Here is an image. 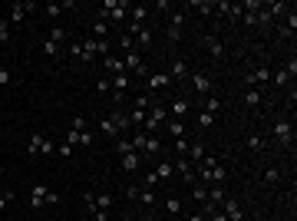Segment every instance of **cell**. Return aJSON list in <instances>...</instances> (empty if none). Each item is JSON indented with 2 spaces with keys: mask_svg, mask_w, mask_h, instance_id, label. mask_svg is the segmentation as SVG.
I'll use <instances>...</instances> for the list:
<instances>
[{
  "mask_svg": "<svg viewBox=\"0 0 297 221\" xmlns=\"http://www.w3.org/2000/svg\"><path fill=\"white\" fill-rule=\"evenodd\" d=\"M125 129H132V126H129V116H125V112H119V109L99 119V132L106 135V139H119Z\"/></svg>",
  "mask_w": 297,
  "mask_h": 221,
  "instance_id": "obj_1",
  "label": "cell"
},
{
  "mask_svg": "<svg viewBox=\"0 0 297 221\" xmlns=\"http://www.w3.org/2000/svg\"><path fill=\"white\" fill-rule=\"evenodd\" d=\"M27 155H53V142L43 132H33L27 139Z\"/></svg>",
  "mask_w": 297,
  "mask_h": 221,
  "instance_id": "obj_2",
  "label": "cell"
},
{
  "mask_svg": "<svg viewBox=\"0 0 297 221\" xmlns=\"http://www.w3.org/2000/svg\"><path fill=\"white\" fill-rule=\"evenodd\" d=\"M274 139H277L284 149H290V142H294V129H290L287 119H277V122H274Z\"/></svg>",
  "mask_w": 297,
  "mask_h": 221,
  "instance_id": "obj_3",
  "label": "cell"
},
{
  "mask_svg": "<svg viewBox=\"0 0 297 221\" xmlns=\"http://www.w3.org/2000/svg\"><path fill=\"white\" fill-rule=\"evenodd\" d=\"M244 83H248V89L267 86V83H271V70H267V66H258V70H251L248 76H244Z\"/></svg>",
  "mask_w": 297,
  "mask_h": 221,
  "instance_id": "obj_4",
  "label": "cell"
},
{
  "mask_svg": "<svg viewBox=\"0 0 297 221\" xmlns=\"http://www.w3.org/2000/svg\"><path fill=\"white\" fill-rule=\"evenodd\" d=\"M30 10H37V4H30V0H27V4H24V0H17V4H10V17H7V20H10V24H24V17L30 14Z\"/></svg>",
  "mask_w": 297,
  "mask_h": 221,
  "instance_id": "obj_5",
  "label": "cell"
},
{
  "mask_svg": "<svg viewBox=\"0 0 297 221\" xmlns=\"http://www.w3.org/2000/svg\"><path fill=\"white\" fill-rule=\"evenodd\" d=\"M182 24H185V14L175 10V14L169 17V30H165V37L172 40V43H179V40H182Z\"/></svg>",
  "mask_w": 297,
  "mask_h": 221,
  "instance_id": "obj_6",
  "label": "cell"
},
{
  "mask_svg": "<svg viewBox=\"0 0 297 221\" xmlns=\"http://www.w3.org/2000/svg\"><path fill=\"white\" fill-rule=\"evenodd\" d=\"M27 195H30V208H43V205H47V198H50V188L43 182H37Z\"/></svg>",
  "mask_w": 297,
  "mask_h": 221,
  "instance_id": "obj_7",
  "label": "cell"
},
{
  "mask_svg": "<svg viewBox=\"0 0 297 221\" xmlns=\"http://www.w3.org/2000/svg\"><path fill=\"white\" fill-rule=\"evenodd\" d=\"M221 211H225L228 221H244V211H241V205H238L235 198H225V201H221Z\"/></svg>",
  "mask_w": 297,
  "mask_h": 221,
  "instance_id": "obj_8",
  "label": "cell"
},
{
  "mask_svg": "<svg viewBox=\"0 0 297 221\" xmlns=\"http://www.w3.org/2000/svg\"><path fill=\"white\" fill-rule=\"evenodd\" d=\"M145 86L148 89H169V86H172V76H169V73H148Z\"/></svg>",
  "mask_w": 297,
  "mask_h": 221,
  "instance_id": "obj_9",
  "label": "cell"
},
{
  "mask_svg": "<svg viewBox=\"0 0 297 221\" xmlns=\"http://www.w3.org/2000/svg\"><path fill=\"white\" fill-rule=\"evenodd\" d=\"M139 165H142V152H125V155H119V168H122V172H135Z\"/></svg>",
  "mask_w": 297,
  "mask_h": 221,
  "instance_id": "obj_10",
  "label": "cell"
},
{
  "mask_svg": "<svg viewBox=\"0 0 297 221\" xmlns=\"http://www.w3.org/2000/svg\"><path fill=\"white\" fill-rule=\"evenodd\" d=\"M188 83H192V89H195V93H202V96L211 93V79L205 76V73H192V76H188Z\"/></svg>",
  "mask_w": 297,
  "mask_h": 221,
  "instance_id": "obj_11",
  "label": "cell"
},
{
  "mask_svg": "<svg viewBox=\"0 0 297 221\" xmlns=\"http://www.w3.org/2000/svg\"><path fill=\"white\" fill-rule=\"evenodd\" d=\"M139 152H142V158H159V155H162V142H159L156 135H148L145 145H142Z\"/></svg>",
  "mask_w": 297,
  "mask_h": 221,
  "instance_id": "obj_12",
  "label": "cell"
},
{
  "mask_svg": "<svg viewBox=\"0 0 297 221\" xmlns=\"http://www.w3.org/2000/svg\"><path fill=\"white\" fill-rule=\"evenodd\" d=\"M109 83H112V96H122L125 89H129V83H132V76H129V73H119V76H109Z\"/></svg>",
  "mask_w": 297,
  "mask_h": 221,
  "instance_id": "obj_13",
  "label": "cell"
},
{
  "mask_svg": "<svg viewBox=\"0 0 297 221\" xmlns=\"http://www.w3.org/2000/svg\"><path fill=\"white\" fill-rule=\"evenodd\" d=\"M79 47H83L79 60H83V63H93V60H96V40L93 37H83V40H79Z\"/></svg>",
  "mask_w": 297,
  "mask_h": 221,
  "instance_id": "obj_14",
  "label": "cell"
},
{
  "mask_svg": "<svg viewBox=\"0 0 297 221\" xmlns=\"http://www.w3.org/2000/svg\"><path fill=\"white\" fill-rule=\"evenodd\" d=\"M102 66H106V76H119V73H125V63L119 60L116 53H109V56H106V63H102Z\"/></svg>",
  "mask_w": 297,
  "mask_h": 221,
  "instance_id": "obj_15",
  "label": "cell"
},
{
  "mask_svg": "<svg viewBox=\"0 0 297 221\" xmlns=\"http://www.w3.org/2000/svg\"><path fill=\"white\" fill-rule=\"evenodd\" d=\"M205 47H208V53L215 56V60H225V53H228L225 43H221L218 37H205Z\"/></svg>",
  "mask_w": 297,
  "mask_h": 221,
  "instance_id": "obj_16",
  "label": "cell"
},
{
  "mask_svg": "<svg viewBox=\"0 0 297 221\" xmlns=\"http://www.w3.org/2000/svg\"><path fill=\"white\" fill-rule=\"evenodd\" d=\"M135 201H142L145 208H152L156 211V201H159V195L152 188H145V185H139V195H135Z\"/></svg>",
  "mask_w": 297,
  "mask_h": 221,
  "instance_id": "obj_17",
  "label": "cell"
},
{
  "mask_svg": "<svg viewBox=\"0 0 297 221\" xmlns=\"http://www.w3.org/2000/svg\"><path fill=\"white\" fill-rule=\"evenodd\" d=\"M125 17H129V4H119L116 10H109V14H106V24H125Z\"/></svg>",
  "mask_w": 297,
  "mask_h": 221,
  "instance_id": "obj_18",
  "label": "cell"
},
{
  "mask_svg": "<svg viewBox=\"0 0 297 221\" xmlns=\"http://www.w3.org/2000/svg\"><path fill=\"white\" fill-rule=\"evenodd\" d=\"M185 158L198 168V165L205 162V145H202V142H192V145H188V155H185Z\"/></svg>",
  "mask_w": 297,
  "mask_h": 221,
  "instance_id": "obj_19",
  "label": "cell"
},
{
  "mask_svg": "<svg viewBox=\"0 0 297 221\" xmlns=\"http://www.w3.org/2000/svg\"><path fill=\"white\" fill-rule=\"evenodd\" d=\"M169 109V119H182V116H188V103L185 99H172V103L165 106Z\"/></svg>",
  "mask_w": 297,
  "mask_h": 221,
  "instance_id": "obj_20",
  "label": "cell"
},
{
  "mask_svg": "<svg viewBox=\"0 0 297 221\" xmlns=\"http://www.w3.org/2000/svg\"><path fill=\"white\" fill-rule=\"evenodd\" d=\"M225 188L221 185H208V205H215V208H221V201H225Z\"/></svg>",
  "mask_w": 297,
  "mask_h": 221,
  "instance_id": "obj_21",
  "label": "cell"
},
{
  "mask_svg": "<svg viewBox=\"0 0 297 221\" xmlns=\"http://www.w3.org/2000/svg\"><path fill=\"white\" fill-rule=\"evenodd\" d=\"M241 103L248 106V109H258V106H261V89H244Z\"/></svg>",
  "mask_w": 297,
  "mask_h": 221,
  "instance_id": "obj_22",
  "label": "cell"
},
{
  "mask_svg": "<svg viewBox=\"0 0 297 221\" xmlns=\"http://www.w3.org/2000/svg\"><path fill=\"white\" fill-rule=\"evenodd\" d=\"M148 119H156L159 126H162V122H169V109H165L162 103H156V106H148Z\"/></svg>",
  "mask_w": 297,
  "mask_h": 221,
  "instance_id": "obj_23",
  "label": "cell"
},
{
  "mask_svg": "<svg viewBox=\"0 0 297 221\" xmlns=\"http://www.w3.org/2000/svg\"><path fill=\"white\" fill-rule=\"evenodd\" d=\"M165 129H169V135H172V139H182V135H185V122H182V119H169V122H165Z\"/></svg>",
  "mask_w": 297,
  "mask_h": 221,
  "instance_id": "obj_24",
  "label": "cell"
},
{
  "mask_svg": "<svg viewBox=\"0 0 297 221\" xmlns=\"http://www.w3.org/2000/svg\"><path fill=\"white\" fill-rule=\"evenodd\" d=\"M43 53H47L50 56V60H60V56H63V47H60V43H53V40H43Z\"/></svg>",
  "mask_w": 297,
  "mask_h": 221,
  "instance_id": "obj_25",
  "label": "cell"
},
{
  "mask_svg": "<svg viewBox=\"0 0 297 221\" xmlns=\"http://www.w3.org/2000/svg\"><path fill=\"white\" fill-rule=\"evenodd\" d=\"M129 17H132V24H145L148 7H145V4H135V7H129Z\"/></svg>",
  "mask_w": 297,
  "mask_h": 221,
  "instance_id": "obj_26",
  "label": "cell"
},
{
  "mask_svg": "<svg viewBox=\"0 0 297 221\" xmlns=\"http://www.w3.org/2000/svg\"><path fill=\"white\" fill-rule=\"evenodd\" d=\"M188 7H195L198 14H205V17H211V14H215V4H211V0H192Z\"/></svg>",
  "mask_w": 297,
  "mask_h": 221,
  "instance_id": "obj_27",
  "label": "cell"
},
{
  "mask_svg": "<svg viewBox=\"0 0 297 221\" xmlns=\"http://www.w3.org/2000/svg\"><path fill=\"white\" fill-rule=\"evenodd\" d=\"M258 27H264V30H267V27H274V14L264 7V4H261V10H258Z\"/></svg>",
  "mask_w": 297,
  "mask_h": 221,
  "instance_id": "obj_28",
  "label": "cell"
},
{
  "mask_svg": "<svg viewBox=\"0 0 297 221\" xmlns=\"http://www.w3.org/2000/svg\"><path fill=\"white\" fill-rule=\"evenodd\" d=\"M165 211L175 218V214L182 211V198H179V195H169V198H165Z\"/></svg>",
  "mask_w": 297,
  "mask_h": 221,
  "instance_id": "obj_29",
  "label": "cell"
},
{
  "mask_svg": "<svg viewBox=\"0 0 297 221\" xmlns=\"http://www.w3.org/2000/svg\"><path fill=\"white\" fill-rule=\"evenodd\" d=\"M192 198H195L198 205H202V201H208V185H202V182H195V185H192Z\"/></svg>",
  "mask_w": 297,
  "mask_h": 221,
  "instance_id": "obj_30",
  "label": "cell"
},
{
  "mask_svg": "<svg viewBox=\"0 0 297 221\" xmlns=\"http://www.w3.org/2000/svg\"><path fill=\"white\" fill-rule=\"evenodd\" d=\"M14 83H17L14 70H7V66H0V89H7V86H14Z\"/></svg>",
  "mask_w": 297,
  "mask_h": 221,
  "instance_id": "obj_31",
  "label": "cell"
},
{
  "mask_svg": "<svg viewBox=\"0 0 297 221\" xmlns=\"http://www.w3.org/2000/svg\"><path fill=\"white\" fill-rule=\"evenodd\" d=\"M89 33H93V40H96V37H109V24H102V20H96V24L89 27Z\"/></svg>",
  "mask_w": 297,
  "mask_h": 221,
  "instance_id": "obj_32",
  "label": "cell"
},
{
  "mask_svg": "<svg viewBox=\"0 0 297 221\" xmlns=\"http://www.w3.org/2000/svg\"><path fill=\"white\" fill-rule=\"evenodd\" d=\"M195 122H198V129H211V126H215V116H211V112H198V119H195Z\"/></svg>",
  "mask_w": 297,
  "mask_h": 221,
  "instance_id": "obj_33",
  "label": "cell"
},
{
  "mask_svg": "<svg viewBox=\"0 0 297 221\" xmlns=\"http://www.w3.org/2000/svg\"><path fill=\"white\" fill-rule=\"evenodd\" d=\"M205 112H211V116L221 112V99H218V96H208V99H205Z\"/></svg>",
  "mask_w": 297,
  "mask_h": 221,
  "instance_id": "obj_34",
  "label": "cell"
},
{
  "mask_svg": "<svg viewBox=\"0 0 297 221\" xmlns=\"http://www.w3.org/2000/svg\"><path fill=\"white\" fill-rule=\"evenodd\" d=\"M248 149H251V152H261V149H264V139H261L258 132H251V135H248Z\"/></svg>",
  "mask_w": 297,
  "mask_h": 221,
  "instance_id": "obj_35",
  "label": "cell"
},
{
  "mask_svg": "<svg viewBox=\"0 0 297 221\" xmlns=\"http://www.w3.org/2000/svg\"><path fill=\"white\" fill-rule=\"evenodd\" d=\"M148 43H152V30H148V27H145V30H142V33H139V37H135V50H142V47H148Z\"/></svg>",
  "mask_w": 297,
  "mask_h": 221,
  "instance_id": "obj_36",
  "label": "cell"
},
{
  "mask_svg": "<svg viewBox=\"0 0 297 221\" xmlns=\"http://www.w3.org/2000/svg\"><path fill=\"white\" fill-rule=\"evenodd\" d=\"M169 76H172V83H175V79H185V63H182V60H175V63H172V73H169Z\"/></svg>",
  "mask_w": 297,
  "mask_h": 221,
  "instance_id": "obj_37",
  "label": "cell"
},
{
  "mask_svg": "<svg viewBox=\"0 0 297 221\" xmlns=\"http://www.w3.org/2000/svg\"><path fill=\"white\" fill-rule=\"evenodd\" d=\"M109 53H112L109 40H96V56H109Z\"/></svg>",
  "mask_w": 297,
  "mask_h": 221,
  "instance_id": "obj_38",
  "label": "cell"
},
{
  "mask_svg": "<svg viewBox=\"0 0 297 221\" xmlns=\"http://www.w3.org/2000/svg\"><path fill=\"white\" fill-rule=\"evenodd\" d=\"M43 14H47V17H50V20H56V17H60V14H63V7H60V4H53V0H50L47 7H43Z\"/></svg>",
  "mask_w": 297,
  "mask_h": 221,
  "instance_id": "obj_39",
  "label": "cell"
},
{
  "mask_svg": "<svg viewBox=\"0 0 297 221\" xmlns=\"http://www.w3.org/2000/svg\"><path fill=\"white\" fill-rule=\"evenodd\" d=\"M96 93H112V83H109V76H102V79H96Z\"/></svg>",
  "mask_w": 297,
  "mask_h": 221,
  "instance_id": "obj_40",
  "label": "cell"
},
{
  "mask_svg": "<svg viewBox=\"0 0 297 221\" xmlns=\"http://www.w3.org/2000/svg\"><path fill=\"white\" fill-rule=\"evenodd\" d=\"M264 182L267 185H277V182H281V172H277V168H264Z\"/></svg>",
  "mask_w": 297,
  "mask_h": 221,
  "instance_id": "obj_41",
  "label": "cell"
},
{
  "mask_svg": "<svg viewBox=\"0 0 297 221\" xmlns=\"http://www.w3.org/2000/svg\"><path fill=\"white\" fill-rule=\"evenodd\" d=\"M10 20H0V43H10Z\"/></svg>",
  "mask_w": 297,
  "mask_h": 221,
  "instance_id": "obj_42",
  "label": "cell"
},
{
  "mask_svg": "<svg viewBox=\"0 0 297 221\" xmlns=\"http://www.w3.org/2000/svg\"><path fill=\"white\" fill-rule=\"evenodd\" d=\"M271 79H274V86H281V89H284V86L290 83V76H287L284 70H281V73H271Z\"/></svg>",
  "mask_w": 297,
  "mask_h": 221,
  "instance_id": "obj_43",
  "label": "cell"
},
{
  "mask_svg": "<svg viewBox=\"0 0 297 221\" xmlns=\"http://www.w3.org/2000/svg\"><path fill=\"white\" fill-rule=\"evenodd\" d=\"M119 47H122L125 53H129V50H135V37H129V33H122V37H119Z\"/></svg>",
  "mask_w": 297,
  "mask_h": 221,
  "instance_id": "obj_44",
  "label": "cell"
},
{
  "mask_svg": "<svg viewBox=\"0 0 297 221\" xmlns=\"http://www.w3.org/2000/svg\"><path fill=\"white\" fill-rule=\"evenodd\" d=\"M188 145H192V142H188L185 135H182V139H175V155H188Z\"/></svg>",
  "mask_w": 297,
  "mask_h": 221,
  "instance_id": "obj_45",
  "label": "cell"
},
{
  "mask_svg": "<svg viewBox=\"0 0 297 221\" xmlns=\"http://www.w3.org/2000/svg\"><path fill=\"white\" fill-rule=\"evenodd\" d=\"M96 208H99V211L112 208V195H96Z\"/></svg>",
  "mask_w": 297,
  "mask_h": 221,
  "instance_id": "obj_46",
  "label": "cell"
},
{
  "mask_svg": "<svg viewBox=\"0 0 297 221\" xmlns=\"http://www.w3.org/2000/svg\"><path fill=\"white\" fill-rule=\"evenodd\" d=\"M66 37H70V33L63 30V27H53V30H50V40H53V43H63Z\"/></svg>",
  "mask_w": 297,
  "mask_h": 221,
  "instance_id": "obj_47",
  "label": "cell"
},
{
  "mask_svg": "<svg viewBox=\"0 0 297 221\" xmlns=\"http://www.w3.org/2000/svg\"><path fill=\"white\" fill-rule=\"evenodd\" d=\"M73 132H86V116H76V119H73Z\"/></svg>",
  "mask_w": 297,
  "mask_h": 221,
  "instance_id": "obj_48",
  "label": "cell"
},
{
  "mask_svg": "<svg viewBox=\"0 0 297 221\" xmlns=\"http://www.w3.org/2000/svg\"><path fill=\"white\" fill-rule=\"evenodd\" d=\"M56 152H60L63 158H70V155H73V145H70V142H60V145H56Z\"/></svg>",
  "mask_w": 297,
  "mask_h": 221,
  "instance_id": "obj_49",
  "label": "cell"
},
{
  "mask_svg": "<svg viewBox=\"0 0 297 221\" xmlns=\"http://www.w3.org/2000/svg\"><path fill=\"white\" fill-rule=\"evenodd\" d=\"M10 201H14V191H0V211H4Z\"/></svg>",
  "mask_w": 297,
  "mask_h": 221,
  "instance_id": "obj_50",
  "label": "cell"
},
{
  "mask_svg": "<svg viewBox=\"0 0 297 221\" xmlns=\"http://www.w3.org/2000/svg\"><path fill=\"white\" fill-rule=\"evenodd\" d=\"M125 152H135L132 145H129V139H125V142H116V155H125Z\"/></svg>",
  "mask_w": 297,
  "mask_h": 221,
  "instance_id": "obj_51",
  "label": "cell"
},
{
  "mask_svg": "<svg viewBox=\"0 0 297 221\" xmlns=\"http://www.w3.org/2000/svg\"><path fill=\"white\" fill-rule=\"evenodd\" d=\"M284 73H287V76L294 79V76H297V60H290V63H284Z\"/></svg>",
  "mask_w": 297,
  "mask_h": 221,
  "instance_id": "obj_52",
  "label": "cell"
},
{
  "mask_svg": "<svg viewBox=\"0 0 297 221\" xmlns=\"http://www.w3.org/2000/svg\"><path fill=\"white\" fill-rule=\"evenodd\" d=\"M208 221H228V218H225V211H221V208H215V211L208 214Z\"/></svg>",
  "mask_w": 297,
  "mask_h": 221,
  "instance_id": "obj_53",
  "label": "cell"
},
{
  "mask_svg": "<svg viewBox=\"0 0 297 221\" xmlns=\"http://www.w3.org/2000/svg\"><path fill=\"white\" fill-rule=\"evenodd\" d=\"M139 221H159V218H156V211H152V208H145V211H142V218H139Z\"/></svg>",
  "mask_w": 297,
  "mask_h": 221,
  "instance_id": "obj_54",
  "label": "cell"
},
{
  "mask_svg": "<svg viewBox=\"0 0 297 221\" xmlns=\"http://www.w3.org/2000/svg\"><path fill=\"white\" fill-rule=\"evenodd\" d=\"M188 221H208V218H205L202 211H195V214H188Z\"/></svg>",
  "mask_w": 297,
  "mask_h": 221,
  "instance_id": "obj_55",
  "label": "cell"
},
{
  "mask_svg": "<svg viewBox=\"0 0 297 221\" xmlns=\"http://www.w3.org/2000/svg\"><path fill=\"white\" fill-rule=\"evenodd\" d=\"M119 221H135V218H132V214H122V218H119Z\"/></svg>",
  "mask_w": 297,
  "mask_h": 221,
  "instance_id": "obj_56",
  "label": "cell"
},
{
  "mask_svg": "<svg viewBox=\"0 0 297 221\" xmlns=\"http://www.w3.org/2000/svg\"><path fill=\"white\" fill-rule=\"evenodd\" d=\"M93 221H96V218H93Z\"/></svg>",
  "mask_w": 297,
  "mask_h": 221,
  "instance_id": "obj_57",
  "label": "cell"
}]
</instances>
